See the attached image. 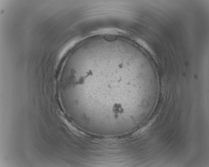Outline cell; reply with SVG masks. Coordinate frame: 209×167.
<instances>
[{"label":"cell","instance_id":"cell-1","mask_svg":"<svg viewBox=\"0 0 209 167\" xmlns=\"http://www.w3.org/2000/svg\"><path fill=\"white\" fill-rule=\"evenodd\" d=\"M113 112L114 113V117L117 119L119 114H122L124 112V109L121 103H115L112 108Z\"/></svg>","mask_w":209,"mask_h":167}]
</instances>
